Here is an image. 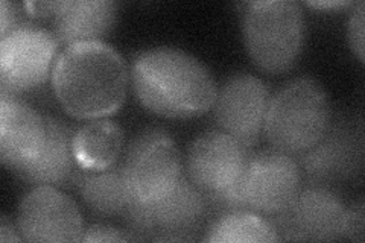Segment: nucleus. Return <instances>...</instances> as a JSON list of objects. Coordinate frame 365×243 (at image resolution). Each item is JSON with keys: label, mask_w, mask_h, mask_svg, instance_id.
Segmentation results:
<instances>
[{"label": "nucleus", "mask_w": 365, "mask_h": 243, "mask_svg": "<svg viewBox=\"0 0 365 243\" xmlns=\"http://www.w3.org/2000/svg\"><path fill=\"white\" fill-rule=\"evenodd\" d=\"M130 83L142 105L165 119H192L212 110L218 86L198 58L175 48L146 49L133 58Z\"/></svg>", "instance_id": "nucleus-1"}, {"label": "nucleus", "mask_w": 365, "mask_h": 243, "mask_svg": "<svg viewBox=\"0 0 365 243\" xmlns=\"http://www.w3.org/2000/svg\"><path fill=\"white\" fill-rule=\"evenodd\" d=\"M52 90L75 119H102L116 113L127 98L130 71L120 53L104 41L66 46L56 56Z\"/></svg>", "instance_id": "nucleus-2"}, {"label": "nucleus", "mask_w": 365, "mask_h": 243, "mask_svg": "<svg viewBox=\"0 0 365 243\" xmlns=\"http://www.w3.org/2000/svg\"><path fill=\"white\" fill-rule=\"evenodd\" d=\"M330 122L323 86L314 78H297L269 98L264 134L274 149L299 157L322 140Z\"/></svg>", "instance_id": "nucleus-3"}, {"label": "nucleus", "mask_w": 365, "mask_h": 243, "mask_svg": "<svg viewBox=\"0 0 365 243\" xmlns=\"http://www.w3.org/2000/svg\"><path fill=\"white\" fill-rule=\"evenodd\" d=\"M244 41L253 63L267 73L289 71L302 53L304 14L295 0L250 2L242 19Z\"/></svg>", "instance_id": "nucleus-4"}, {"label": "nucleus", "mask_w": 365, "mask_h": 243, "mask_svg": "<svg viewBox=\"0 0 365 243\" xmlns=\"http://www.w3.org/2000/svg\"><path fill=\"white\" fill-rule=\"evenodd\" d=\"M205 195L182 173L174 190L153 204L130 201L122 214L135 240H192L207 219Z\"/></svg>", "instance_id": "nucleus-5"}, {"label": "nucleus", "mask_w": 365, "mask_h": 243, "mask_svg": "<svg viewBox=\"0 0 365 243\" xmlns=\"http://www.w3.org/2000/svg\"><path fill=\"white\" fill-rule=\"evenodd\" d=\"M130 201L153 204L174 190L182 177L174 138L160 128L145 130L130 143L122 160Z\"/></svg>", "instance_id": "nucleus-6"}, {"label": "nucleus", "mask_w": 365, "mask_h": 243, "mask_svg": "<svg viewBox=\"0 0 365 243\" xmlns=\"http://www.w3.org/2000/svg\"><path fill=\"white\" fill-rule=\"evenodd\" d=\"M245 208L260 216H277L292 204L302 189V170L295 157L277 149L250 154L236 181Z\"/></svg>", "instance_id": "nucleus-7"}, {"label": "nucleus", "mask_w": 365, "mask_h": 243, "mask_svg": "<svg viewBox=\"0 0 365 243\" xmlns=\"http://www.w3.org/2000/svg\"><path fill=\"white\" fill-rule=\"evenodd\" d=\"M52 31L26 23L0 40V93L23 95L52 75L58 52Z\"/></svg>", "instance_id": "nucleus-8"}, {"label": "nucleus", "mask_w": 365, "mask_h": 243, "mask_svg": "<svg viewBox=\"0 0 365 243\" xmlns=\"http://www.w3.org/2000/svg\"><path fill=\"white\" fill-rule=\"evenodd\" d=\"M346 213L347 207L334 187L307 182L271 224L279 240H341L344 239Z\"/></svg>", "instance_id": "nucleus-9"}, {"label": "nucleus", "mask_w": 365, "mask_h": 243, "mask_svg": "<svg viewBox=\"0 0 365 243\" xmlns=\"http://www.w3.org/2000/svg\"><path fill=\"white\" fill-rule=\"evenodd\" d=\"M302 175L311 184L334 187L356 180L364 169L362 123L338 118L315 146L299 155Z\"/></svg>", "instance_id": "nucleus-10"}, {"label": "nucleus", "mask_w": 365, "mask_h": 243, "mask_svg": "<svg viewBox=\"0 0 365 243\" xmlns=\"http://www.w3.org/2000/svg\"><path fill=\"white\" fill-rule=\"evenodd\" d=\"M269 102L268 86L251 73H236L220 87L213 103L218 130L235 137L247 149L264 133Z\"/></svg>", "instance_id": "nucleus-11"}, {"label": "nucleus", "mask_w": 365, "mask_h": 243, "mask_svg": "<svg viewBox=\"0 0 365 243\" xmlns=\"http://www.w3.org/2000/svg\"><path fill=\"white\" fill-rule=\"evenodd\" d=\"M17 228L26 242H81L79 208L58 187L36 186L20 201Z\"/></svg>", "instance_id": "nucleus-12"}, {"label": "nucleus", "mask_w": 365, "mask_h": 243, "mask_svg": "<svg viewBox=\"0 0 365 243\" xmlns=\"http://www.w3.org/2000/svg\"><path fill=\"white\" fill-rule=\"evenodd\" d=\"M248 149L221 130L202 133L189 146L186 175L205 195L220 193L239 180Z\"/></svg>", "instance_id": "nucleus-13"}, {"label": "nucleus", "mask_w": 365, "mask_h": 243, "mask_svg": "<svg viewBox=\"0 0 365 243\" xmlns=\"http://www.w3.org/2000/svg\"><path fill=\"white\" fill-rule=\"evenodd\" d=\"M46 143V119L19 96L0 93V158L17 170L31 165Z\"/></svg>", "instance_id": "nucleus-14"}, {"label": "nucleus", "mask_w": 365, "mask_h": 243, "mask_svg": "<svg viewBox=\"0 0 365 243\" xmlns=\"http://www.w3.org/2000/svg\"><path fill=\"white\" fill-rule=\"evenodd\" d=\"M46 119V143L41 154L31 165L14 170L16 175L31 186L68 187L75 184L78 165L73 152V130L64 123L44 115Z\"/></svg>", "instance_id": "nucleus-15"}, {"label": "nucleus", "mask_w": 365, "mask_h": 243, "mask_svg": "<svg viewBox=\"0 0 365 243\" xmlns=\"http://www.w3.org/2000/svg\"><path fill=\"white\" fill-rule=\"evenodd\" d=\"M118 4L111 0H61L53 20V33L60 43L102 41L114 26Z\"/></svg>", "instance_id": "nucleus-16"}, {"label": "nucleus", "mask_w": 365, "mask_h": 243, "mask_svg": "<svg viewBox=\"0 0 365 243\" xmlns=\"http://www.w3.org/2000/svg\"><path fill=\"white\" fill-rule=\"evenodd\" d=\"M75 186L88 210L102 217L122 216L130 204L122 173V161L106 169L81 167L76 175Z\"/></svg>", "instance_id": "nucleus-17"}, {"label": "nucleus", "mask_w": 365, "mask_h": 243, "mask_svg": "<svg viewBox=\"0 0 365 243\" xmlns=\"http://www.w3.org/2000/svg\"><path fill=\"white\" fill-rule=\"evenodd\" d=\"M123 131L108 119H91L73 133V152L83 169H106L119 161Z\"/></svg>", "instance_id": "nucleus-18"}, {"label": "nucleus", "mask_w": 365, "mask_h": 243, "mask_svg": "<svg viewBox=\"0 0 365 243\" xmlns=\"http://www.w3.org/2000/svg\"><path fill=\"white\" fill-rule=\"evenodd\" d=\"M204 242H277L276 228L255 212H228L220 214L205 231Z\"/></svg>", "instance_id": "nucleus-19"}, {"label": "nucleus", "mask_w": 365, "mask_h": 243, "mask_svg": "<svg viewBox=\"0 0 365 243\" xmlns=\"http://www.w3.org/2000/svg\"><path fill=\"white\" fill-rule=\"evenodd\" d=\"M364 2L353 5V11L349 19L347 37L350 49L358 56V60L364 63Z\"/></svg>", "instance_id": "nucleus-20"}, {"label": "nucleus", "mask_w": 365, "mask_h": 243, "mask_svg": "<svg viewBox=\"0 0 365 243\" xmlns=\"http://www.w3.org/2000/svg\"><path fill=\"white\" fill-rule=\"evenodd\" d=\"M25 14H28L25 6L11 4L8 0H2V4H0V16H2V21H0V36L5 37L9 32L25 26Z\"/></svg>", "instance_id": "nucleus-21"}, {"label": "nucleus", "mask_w": 365, "mask_h": 243, "mask_svg": "<svg viewBox=\"0 0 365 243\" xmlns=\"http://www.w3.org/2000/svg\"><path fill=\"white\" fill-rule=\"evenodd\" d=\"M135 240L130 231H122L106 224H96L84 229L81 242H130Z\"/></svg>", "instance_id": "nucleus-22"}, {"label": "nucleus", "mask_w": 365, "mask_h": 243, "mask_svg": "<svg viewBox=\"0 0 365 243\" xmlns=\"http://www.w3.org/2000/svg\"><path fill=\"white\" fill-rule=\"evenodd\" d=\"M344 239L362 243L364 242V201L359 200L347 208Z\"/></svg>", "instance_id": "nucleus-23"}, {"label": "nucleus", "mask_w": 365, "mask_h": 243, "mask_svg": "<svg viewBox=\"0 0 365 243\" xmlns=\"http://www.w3.org/2000/svg\"><path fill=\"white\" fill-rule=\"evenodd\" d=\"M23 6L32 17H53L56 8H58V2H26Z\"/></svg>", "instance_id": "nucleus-24"}, {"label": "nucleus", "mask_w": 365, "mask_h": 243, "mask_svg": "<svg viewBox=\"0 0 365 243\" xmlns=\"http://www.w3.org/2000/svg\"><path fill=\"white\" fill-rule=\"evenodd\" d=\"M0 240H2V242H20V240H23L17 225L14 227L13 222H11L6 216H4L2 221H0Z\"/></svg>", "instance_id": "nucleus-25"}, {"label": "nucleus", "mask_w": 365, "mask_h": 243, "mask_svg": "<svg viewBox=\"0 0 365 243\" xmlns=\"http://www.w3.org/2000/svg\"><path fill=\"white\" fill-rule=\"evenodd\" d=\"M307 5L312 6V8H318V9H334V8L349 6L351 4L350 2H342V0H338V2H307Z\"/></svg>", "instance_id": "nucleus-26"}]
</instances>
